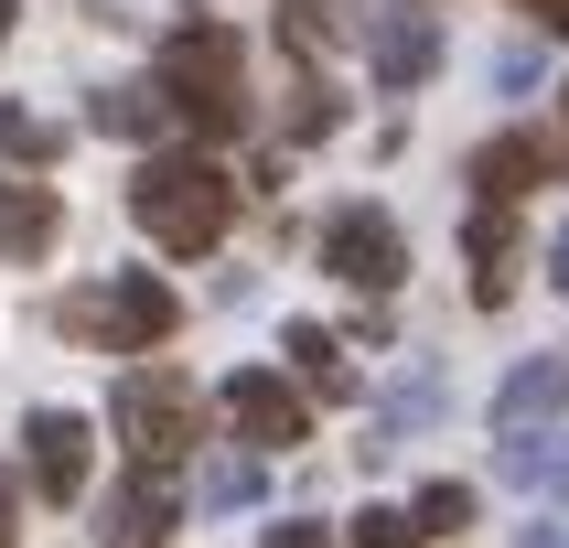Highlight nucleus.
<instances>
[{"label": "nucleus", "instance_id": "obj_1", "mask_svg": "<svg viewBox=\"0 0 569 548\" xmlns=\"http://www.w3.org/2000/svg\"><path fill=\"white\" fill-rule=\"evenodd\" d=\"M129 216L151 226V248L204 258L226 237V216H237V183H226L204 151H151V161H140V183H129Z\"/></svg>", "mask_w": 569, "mask_h": 548}, {"label": "nucleus", "instance_id": "obj_2", "mask_svg": "<svg viewBox=\"0 0 569 548\" xmlns=\"http://www.w3.org/2000/svg\"><path fill=\"white\" fill-rule=\"evenodd\" d=\"M161 97H172V119H193L204 140L248 129V54H237V32L226 22H183L161 43Z\"/></svg>", "mask_w": 569, "mask_h": 548}, {"label": "nucleus", "instance_id": "obj_3", "mask_svg": "<svg viewBox=\"0 0 569 548\" xmlns=\"http://www.w3.org/2000/svg\"><path fill=\"white\" fill-rule=\"evenodd\" d=\"M108 419H119V441H129L140 474H172L193 451V430H204V398H193V377H172V366H129Z\"/></svg>", "mask_w": 569, "mask_h": 548}, {"label": "nucleus", "instance_id": "obj_4", "mask_svg": "<svg viewBox=\"0 0 569 548\" xmlns=\"http://www.w3.org/2000/svg\"><path fill=\"white\" fill-rule=\"evenodd\" d=\"M54 322L76 333V345H108V355H151V345H172L183 301H172V290H161L151 269H119L108 290H76V301H64Z\"/></svg>", "mask_w": 569, "mask_h": 548}, {"label": "nucleus", "instance_id": "obj_5", "mask_svg": "<svg viewBox=\"0 0 569 548\" xmlns=\"http://www.w3.org/2000/svg\"><path fill=\"white\" fill-rule=\"evenodd\" d=\"M322 269L345 290H398L409 280V237L387 205H345V216H322Z\"/></svg>", "mask_w": 569, "mask_h": 548}, {"label": "nucleus", "instance_id": "obj_6", "mask_svg": "<svg viewBox=\"0 0 569 548\" xmlns=\"http://www.w3.org/2000/svg\"><path fill=\"white\" fill-rule=\"evenodd\" d=\"M473 183H483V205L538 193V183H569V129H495V140L473 151Z\"/></svg>", "mask_w": 569, "mask_h": 548}, {"label": "nucleus", "instance_id": "obj_7", "mask_svg": "<svg viewBox=\"0 0 569 548\" xmlns=\"http://www.w3.org/2000/svg\"><path fill=\"white\" fill-rule=\"evenodd\" d=\"M366 64H377V87H419L430 64H441V11L430 0H398L366 22Z\"/></svg>", "mask_w": 569, "mask_h": 548}, {"label": "nucleus", "instance_id": "obj_8", "mask_svg": "<svg viewBox=\"0 0 569 548\" xmlns=\"http://www.w3.org/2000/svg\"><path fill=\"white\" fill-rule=\"evenodd\" d=\"M22 441H32V484H43V506H76V495H87V462H97L87 419H76V409H32Z\"/></svg>", "mask_w": 569, "mask_h": 548}, {"label": "nucleus", "instance_id": "obj_9", "mask_svg": "<svg viewBox=\"0 0 569 548\" xmlns=\"http://www.w3.org/2000/svg\"><path fill=\"white\" fill-rule=\"evenodd\" d=\"M226 419H237V430H248L258 451H290L301 430H312V409H301V387H280L269 366H237V377H226Z\"/></svg>", "mask_w": 569, "mask_h": 548}, {"label": "nucleus", "instance_id": "obj_10", "mask_svg": "<svg viewBox=\"0 0 569 548\" xmlns=\"http://www.w3.org/2000/svg\"><path fill=\"white\" fill-rule=\"evenodd\" d=\"M183 527V495H172V474H129L119 495H108V527H97V548H161Z\"/></svg>", "mask_w": 569, "mask_h": 548}, {"label": "nucleus", "instance_id": "obj_11", "mask_svg": "<svg viewBox=\"0 0 569 548\" xmlns=\"http://www.w3.org/2000/svg\"><path fill=\"white\" fill-rule=\"evenodd\" d=\"M462 248H473V301L495 312L516 290V226H506V205H473V226H462Z\"/></svg>", "mask_w": 569, "mask_h": 548}, {"label": "nucleus", "instance_id": "obj_12", "mask_svg": "<svg viewBox=\"0 0 569 548\" xmlns=\"http://www.w3.org/2000/svg\"><path fill=\"white\" fill-rule=\"evenodd\" d=\"M54 226H64V205L43 183H0V258H43Z\"/></svg>", "mask_w": 569, "mask_h": 548}, {"label": "nucleus", "instance_id": "obj_13", "mask_svg": "<svg viewBox=\"0 0 569 548\" xmlns=\"http://www.w3.org/2000/svg\"><path fill=\"white\" fill-rule=\"evenodd\" d=\"M559 398H569V355H527V366L495 387V419H506V430H527V419L559 409Z\"/></svg>", "mask_w": 569, "mask_h": 548}, {"label": "nucleus", "instance_id": "obj_14", "mask_svg": "<svg viewBox=\"0 0 569 548\" xmlns=\"http://www.w3.org/2000/svg\"><path fill=\"white\" fill-rule=\"evenodd\" d=\"M280 355L301 366V387H322V398H355V366H345V345H333L322 322H290V333H280Z\"/></svg>", "mask_w": 569, "mask_h": 548}, {"label": "nucleus", "instance_id": "obj_15", "mask_svg": "<svg viewBox=\"0 0 569 548\" xmlns=\"http://www.w3.org/2000/svg\"><path fill=\"white\" fill-rule=\"evenodd\" d=\"M419 419H441V366H419V377H398V398H387V419H377V441H366V451L387 462V451L409 441Z\"/></svg>", "mask_w": 569, "mask_h": 548}, {"label": "nucleus", "instance_id": "obj_16", "mask_svg": "<svg viewBox=\"0 0 569 548\" xmlns=\"http://www.w3.org/2000/svg\"><path fill=\"white\" fill-rule=\"evenodd\" d=\"M97 129H108V140H161V129H172V97L161 87H108L97 97Z\"/></svg>", "mask_w": 569, "mask_h": 548}, {"label": "nucleus", "instance_id": "obj_17", "mask_svg": "<svg viewBox=\"0 0 569 548\" xmlns=\"http://www.w3.org/2000/svg\"><path fill=\"white\" fill-rule=\"evenodd\" d=\"M258 484H269V474H258L248 451H216V462H204V506L237 516V506H258Z\"/></svg>", "mask_w": 569, "mask_h": 548}, {"label": "nucleus", "instance_id": "obj_18", "mask_svg": "<svg viewBox=\"0 0 569 548\" xmlns=\"http://www.w3.org/2000/svg\"><path fill=\"white\" fill-rule=\"evenodd\" d=\"M495 474H506V484H548V474H559V441H548V430H506Z\"/></svg>", "mask_w": 569, "mask_h": 548}, {"label": "nucleus", "instance_id": "obj_19", "mask_svg": "<svg viewBox=\"0 0 569 548\" xmlns=\"http://www.w3.org/2000/svg\"><path fill=\"white\" fill-rule=\"evenodd\" d=\"M409 516H419V538H462V527H473V484H430Z\"/></svg>", "mask_w": 569, "mask_h": 548}, {"label": "nucleus", "instance_id": "obj_20", "mask_svg": "<svg viewBox=\"0 0 569 548\" xmlns=\"http://www.w3.org/2000/svg\"><path fill=\"white\" fill-rule=\"evenodd\" d=\"M345 548H419V516H409V506H366V516L345 527Z\"/></svg>", "mask_w": 569, "mask_h": 548}, {"label": "nucleus", "instance_id": "obj_21", "mask_svg": "<svg viewBox=\"0 0 569 548\" xmlns=\"http://www.w3.org/2000/svg\"><path fill=\"white\" fill-rule=\"evenodd\" d=\"M280 32H290V54H322V43H333V0H280Z\"/></svg>", "mask_w": 569, "mask_h": 548}, {"label": "nucleus", "instance_id": "obj_22", "mask_svg": "<svg viewBox=\"0 0 569 548\" xmlns=\"http://www.w3.org/2000/svg\"><path fill=\"white\" fill-rule=\"evenodd\" d=\"M0 151H22V161H54V119H32V108H0Z\"/></svg>", "mask_w": 569, "mask_h": 548}, {"label": "nucleus", "instance_id": "obj_23", "mask_svg": "<svg viewBox=\"0 0 569 548\" xmlns=\"http://www.w3.org/2000/svg\"><path fill=\"white\" fill-rule=\"evenodd\" d=\"M333 119H345V108H333V87H301V108H290V129H301V140H322Z\"/></svg>", "mask_w": 569, "mask_h": 548}, {"label": "nucleus", "instance_id": "obj_24", "mask_svg": "<svg viewBox=\"0 0 569 548\" xmlns=\"http://www.w3.org/2000/svg\"><path fill=\"white\" fill-rule=\"evenodd\" d=\"M258 548H333V527H322V516H280Z\"/></svg>", "mask_w": 569, "mask_h": 548}, {"label": "nucleus", "instance_id": "obj_25", "mask_svg": "<svg viewBox=\"0 0 569 548\" xmlns=\"http://www.w3.org/2000/svg\"><path fill=\"white\" fill-rule=\"evenodd\" d=\"M483 76H495V87H538V54H527V43H506V54L483 64Z\"/></svg>", "mask_w": 569, "mask_h": 548}, {"label": "nucleus", "instance_id": "obj_26", "mask_svg": "<svg viewBox=\"0 0 569 548\" xmlns=\"http://www.w3.org/2000/svg\"><path fill=\"white\" fill-rule=\"evenodd\" d=\"M516 11H538L548 32H569V0H516Z\"/></svg>", "mask_w": 569, "mask_h": 548}, {"label": "nucleus", "instance_id": "obj_27", "mask_svg": "<svg viewBox=\"0 0 569 548\" xmlns=\"http://www.w3.org/2000/svg\"><path fill=\"white\" fill-rule=\"evenodd\" d=\"M516 548H569V527H516Z\"/></svg>", "mask_w": 569, "mask_h": 548}, {"label": "nucleus", "instance_id": "obj_28", "mask_svg": "<svg viewBox=\"0 0 569 548\" xmlns=\"http://www.w3.org/2000/svg\"><path fill=\"white\" fill-rule=\"evenodd\" d=\"M548 280L569 290V226H559V237H548Z\"/></svg>", "mask_w": 569, "mask_h": 548}, {"label": "nucleus", "instance_id": "obj_29", "mask_svg": "<svg viewBox=\"0 0 569 548\" xmlns=\"http://www.w3.org/2000/svg\"><path fill=\"white\" fill-rule=\"evenodd\" d=\"M548 484H559V506H569V451H559V474H548Z\"/></svg>", "mask_w": 569, "mask_h": 548}, {"label": "nucleus", "instance_id": "obj_30", "mask_svg": "<svg viewBox=\"0 0 569 548\" xmlns=\"http://www.w3.org/2000/svg\"><path fill=\"white\" fill-rule=\"evenodd\" d=\"M0 516H11V474H0Z\"/></svg>", "mask_w": 569, "mask_h": 548}, {"label": "nucleus", "instance_id": "obj_31", "mask_svg": "<svg viewBox=\"0 0 569 548\" xmlns=\"http://www.w3.org/2000/svg\"><path fill=\"white\" fill-rule=\"evenodd\" d=\"M0 32H11V0H0Z\"/></svg>", "mask_w": 569, "mask_h": 548}, {"label": "nucleus", "instance_id": "obj_32", "mask_svg": "<svg viewBox=\"0 0 569 548\" xmlns=\"http://www.w3.org/2000/svg\"><path fill=\"white\" fill-rule=\"evenodd\" d=\"M559 119H569V87H559Z\"/></svg>", "mask_w": 569, "mask_h": 548}, {"label": "nucleus", "instance_id": "obj_33", "mask_svg": "<svg viewBox=\"0 0 569 548\" xmlns=\"http://www.w3.org/2000/svg\"><path fill=\"white\" fill-rule=\"evenodd\" d=\"M0 548H11V527H0Z\"/></svg>", "mask_w": 569, "mask_h": 548}]
</instances>
